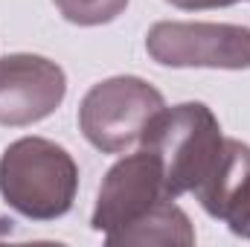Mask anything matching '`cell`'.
Instances as JSON below:
<instances>
[{"mask_svg":"<svg viewBox=\"0 0 250 247\" xmlns=\"http://www.w3.org/2000/svg\"><path fill=\"white\" fill-rule=\"evenodd\" d=\"M143 148L160 157L166 192L178 198L187 192L198 195L215 178L227 151V137L204 102H181L154 117Z\"/></svg>","mask_w":250,"mask_h":247,"instance_id":"1","label":"cell"},{"mask_svg":"<svg viewBox=\"0 0 250 247\" xmlns=\"http://www.w3.org/2000/svg\"><path fill=\"white\" fill-rule=\"evenodd\" d=\"M79 166L70 151L44 137H21L0 157V195L23 218L53 221L70 212Z\"/></svg>","mask_w":250,"mask_h":247,"instance_id":"2","label":"cell"},{"mask_svg":"<svg viewBox=\"0 0 250 247\" xmlns=\"http://www.w3.org/2000/svg\"><path fill=\"white\" fill-rule=\"evenodd\" d=\"M166 108L163 93L137 76H114L93 84L79 105V128L105 154L143 145L148 125Z\"/></svg>","mask_w":250,"mask_h":247,"instance_id":"3","label":"cell"},{"mask_svg":"<svg viewBox=\"0 0 250 247\" xmlns=\"http://www.w3.org/2000/svg\"><path fill=\"white\" fill-rule=\"evenodd\" d=\"M146 50L163 67L250 70V29L239 23L160 21L148 29Z\"/></svg>","mask_w":250,"mask_h":247,"instance_id":"4","label":"cell"},{"mask_svg":"<svg viewBox=\"0 0 250 247\" xmlns=\"http://www.w3.org/2000/svg\"><path fill=\"white\" fill-rule=\"evenodd\" d=\"M163 201H175V198L166 192L160 157L151 148H140L137 154L108 169L99 186L90 227L96 233H105V242L111 245L123 230L143 221Z\"/></svg>","mask_w":250,"mask_h":247,"instance_id":"5","label":"cell"},{"mask_svg":"<svg viewBox=\"0 0 250 247\" xmlns=\"http://www.w3.org/2000/svg\"><path fill=\"white\" fill-rule=\"evenodd\" d=\"M67 76L56 62L32 53L0 56V125H32L59 111Z\"/></svg>","mask_w":250,"mask_h":247,"instance_id":"6","label":"cell"},{"mask_svg":"<svg viewBox=\"0 0 250 247\" xmlns=\"http://www.w3.org/2000/svg\"><path fill=\"white\" fill-rule=\"evenodd\" d=\"M111 245H195V230L189 224L187 212L172 204L163 201L157 209H151L143 221H137L134 227L123 230Z\"/></svg>","mask_w":250,"mask_h":247,"instance_id":"7","label":"cell"},{"mask_svg":"<svg viewBox=\"0 0 250 247\" xmlns=\"http://www.w3.org/2000/svg\"><path fill=\"white\" fill-rule=\"evenodd\" d=\"M64 21L79 26H99L120 18L128 6V0H56Z\"/></svg>","mask_w":250,"mask_h":247,"instance_id":"8","label":"cell"},{"mask_svg":"<svg viewBox=\"0 0 250 247\" xmlns=\"http://www.w3.org/2000/svg\"><path fill=\"white\" fill-rule=\"evenodd\" d=\"M221 221L230 227V233H233V236L250 239V172L242 178V184L233 189L230 201L224 204Z\"/></svg>","mask_w":250,"mask_h":247,"instance_id":"9","label":"cell"},{"mask_svg":"<svg viewBox=\"0 0 250 247\" xmlns=\"http://www.w3.org/2000/svg\"><path fill=\"white\" fill-rule=\"evenodd\" d=\"M166 3H172V6H178V9L195 12V9H221V6H233V3H239V0H166Z\"/></svg>","mask_w":250,"mask_h":247,"instance_id":"10","label":"cell"}]
</instances>
